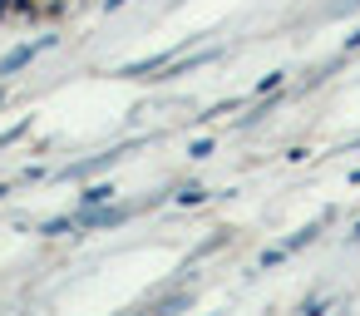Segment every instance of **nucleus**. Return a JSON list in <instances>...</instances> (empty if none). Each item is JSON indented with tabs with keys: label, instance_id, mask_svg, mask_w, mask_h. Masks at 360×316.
I'll list each match as a JSON object with an SVG mask.
<instances>
[{
	"label": "nucleus",
	"instance_id": "nucleus-1",
	"mask_svg": "<svg viewBox=\"0 0 360 316\" xmlns=\"http://www.w3.org/2000/svg\"><path fill=\"white\" fill-rule=\"evenodd\" d=\"M173 60H178V50H163V55H148V60H134V65H124L119 75H124V80H148V75L168 70Z\"/></svg>",
	"mask_w": 360,
	"mask_h": 316
},
{
	"label": "nucleus",
	"instance_id": "nucleus-2",
	"mask_svg": "<svg viewBox=\"0 0 360 316\" xmlns=\"http://www.w3.org/2000/svg\"><path fill=\"white\" fill-rule=\"evenodd\" d=\"M129 148H109V153H94V158H84V163H70L60 178H89V173H99V168H109V163H119Z\"/></svg>",
	"mask_w": 360,
	"mask_h": 316
},
{
	"label": "nucleus",
	"instance_id": "nucleus-3",
	"mask_svg": "<svg viewBox=\"0 0 360 316\" xmlns=\"http://www.w3.org/2000/svg\"><path fill=\"white\" fill-rule=\"evenodd\" d=\"M124 217H129V208H104V203H99V208H84L75 222H79V227H114V222H124Z\"/></svg>",
	"mask_w": 360,
	"mask_h": 316
},
{
	"label": "nucleus",
	"instance_id": "nucleus-4",
	"mask_svg": "<svg viewBox=\"0 0 360 316\" xmlns=\"http://www.w3.org/2000/svg\"><path fill=\"white\" fill-rule=\"evenodd\" d=\"M45 45H55V40H50V35H45V40H40V45H20V50H11V55H6V60H0V75H15V70H25V65H30V60H35V55H40V50H45Z\"/></svg>",
	"mask_w": 360,
	"mask_h": 316
},
{
	"label": "nucleus",
	"instance_id": "nucleus-5",
	"mask_svg": "<svg viewBox=\"0 0 360 316\" xmlns=\"http://www.w3.org/2000/svg\"><path fill=\"white\" fill-rule=\"evenodd\" d=\"M109 198H114V188H109V183H94V188H84L79 203H84V208H99V203H109Z\"/></svg>",
	"mask_w": 360,
	"mask_h": 316
},
{
	"label": "nucleus",
	"instance_id": "nucleus-6",
	"mask_svg": "<svg viewBox=\"0 0 360 316\" xmlns=\"http://www.w3.org/2000/svg\"><path fill=\"white\" fill-rule=\"evenodd\" d=\"M178 203H183V208H193V203H207V188H198V183H183V188H178Z\"/></svg>",
	"mask_w": 360,
	"mask_h": 316
},
{
	"label": "nucleus",
	"instance_id": "nucleus-7",
	"mask_svg": "<svg viewBox=\"0 0 360 316\" xmlns=\"http://www.w3.org/2000/svg\"><path fill=\"white\" fill-rule=\"evenodd\" d=\"M316 232H321V222H311V227H301V232H296V237L286 242V252H296V247H306V242H311Z\"/></svg>",
	"mask_w": 360,
	"mask_h": 316
},
{
	"label": "nucleus",
	"instance_id": "nucleus-8",
	"mask_svg": "<svg viewBox=\"0 0 360 316\" xmlns=\"http://www.w3.org/2000/svg\"><path fill=\"white\" fill-rule=\"evenodd\" d=\"M350 11H360V0H335V6H326L330 20H340V15H350Z\"/></svg>",
	"mask_w": 360,
	"mask_h": 316
},
{
	"label": "nucleus",
	"instance_id": "nucleus-9",
	"mask_svg": "<svg viewBox=\"0 0 360 316\" xmlns=\"http://www.w3.org/2000/svg\"><path fill=\"white\" fill-rule=\"evenodd\" d=\"M70 222H75V217H50L40 232H45V237H60V232H70Z\"/></svg>",
	"mask_w": 360,
	"mask_h": 316
},
{
	"label": "nucleus",
	"instance_id": "nucleus-10",
	"mask_svg": "<svg viewBox=\"0 0 360 316\" xmlns=\"http://www.w3.org/2000/svg\"><path fill=\"white\" fill-rule=\"evenodd\" d=\"M281 257H286V247H266V252H262V257H257V262H262V267H276V262H281Z\"/></svg>",
	"mask_w": 360,
	"mask_h": 316
},
{
	"label": "nucleus",
	"instance_id": "nucleus-11",
	"mask_svg": "<svg viewBox=\"0 0 360 316\" xmlns=\"http://www.w3.org/2000/svg\"><path fill=\"white\" fill-rule=\"evenodd\" d=\"M20 134H25V124H15V129H6V134H0V148H6V144H15Z\"/></svg>",
	"mask_w": 360,
	"mask_h": 316
},
{
	"label": "nucleus",
	"instance_id": "nucleus-12",
	"mask_svg": "<svg viewBox=\"0 0 360 316\" xmlns=\"http://www.w3.org/2000/svg\"><path fill=\"white\" fill-rule=\"evenodd\" d=\"M345 50H350V55H355V50H360V30H355V35H350V40H345Z\"/></svg>",
	"mask_w": 360,
	"mask_h": 316
},
{
	"label": "nucleus",
	"instance_id": "nucleus-13",
	"mask_svg": "<svg viewBox=\"0 0 360 316\" xmlns=\"http://www.w3.org/2000/svg\"><path fill=\"white\" fill-rule=\"evenodd\" d=\"M119 6H124V0H104V11H119Z\"/></svg>",
	"mask_w": 360,
	"mask_h": 316
},
{
	"label": "nucleus",
	"instance_id": "nucleus-14",
	"mask_svg": "<svg viewBox=\"0 0 360 316\" xmlns=\"http://www.w3.org/2000/svg\"><path fill=\"white\" fill-rule=\"evenodd\" d=\"M350 183H360V168H355V173H350Z\"/></svg>",
	"mask_w": 360,
	"mask_h": 316
},
{
	"label": "nucleus",
	"instance_id": "nucleus-15",
	"mask_svg": "<svg viewBox=\"0 0 360 316\" xmlns=\"http://www.w3.org/2000/svg\"><path fill=\"white\" fill-rule=\"evenodd\" d=\"M355 242H360V222H355Z\"/></svg>",
	"mask_w": 360,
	"mask_h": 316
},
{
	"label": "nucleus",
	"instance_id": "nucleus-16",
	"mask_svg": "<svg viewBox=\"0 0 360 316\" xmlns=\"http://www.w3.org/2000/svg\"><path fill=\"white\" fill-rule=\"evenodd\" d=\"M0 198H6V183H0Z\"/></svg>",
	"mask_w": 360,
	"mask_h": 316
},
{
	"label": "nucleus",
	"instance_id": "nucleus-17",
	"mask_svg": "<svg viewBox=\"0 0 360 316\" xmlns=\"http://www.w3.org/2000/svg\"><path fill=\"white\" fill-rule=\"evenodd\" d=\"M0 99H6V89H0Z\"/></svg>",
	"mask_w": 360,
	"mask_h": 316
}]
</instances>
